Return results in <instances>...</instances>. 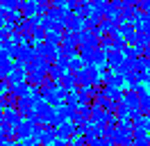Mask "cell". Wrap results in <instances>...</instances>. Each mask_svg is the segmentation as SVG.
<instances>
[{
    "label": "cell",
    "instance_id": "obj_1",
    "mask_svg": "<svg viewBox=\"0 0 150 146\" xmlns=\"http://www.w3.org/2000/svg\"><path fill=\"white\" fill-rule=\"evenodd\" d=\"M77 41H80V46H91V48H98V46H100V36L96 34L93 30L84 27V30H80V32H77Z\"/></svg>",
    "mask_w": 150,
    "mask_h": 146
},
{
    "label": "cell",
    "instance_id": "obj_2",
    "mask_svg": "<svg viewBox=\"0 0 150 146\" xmlns=\"http://www.w3.org/2000/svg\"><path fill=\"white\" fill-rule=\"evenodd\" d=\"M37 53L41 57H46L48 62H55L57 57H59V46H52V44H48V41H43V44L37 46Z\"/></svg>",
    "mask_w": 150,
    "mask_h": 146
},
{
    "label": "cell",
    "instance_id": "obj_3",
    "mask_svg": "<svg viewBox=\"0 0 150 146\" xmlns=\"http://www.w3.org/2000/svg\"><path fill=\"white\" fill-rule=\"evenodd\" d=\"M123 103H125V105H127L132 112H137V110L141 107V96H139L134 89H132V87H127V89L123 91Z\"/></svg>",
    "mask_w": 150,
    "mask_h": 146
},
{
    "label": "cell",
    "instance_id": "obj_4",
    "mask_svg": "<svg viewBox=\"0 0 150 146\" xmlns=\"http://www.w3.org/2000/svg\"><path fill=\"white\" fill-rule=\"evenodd\" d=\"M57 137H59V139H66V142H71L73 137H77V132H75V123H73V121L59 123V126H57Z\"/></svg>",
    "mask_w": 150,
    "mask_h": 146
},
{
    "label": "cell",
    "instance_id": "obj_5",
    "mask_svg": "<svg viewBox=\"0 0 150 146\" xmlns=\"http://www.w3.org/2000/svg\"><path fill=\"white\" fill-rule=\"evenodd\" d=\"M37 128H41V126H34L30 119H23L18 126H16V132H18V142H21V139H28V137H32Z\"/></svg>",
    "mask_w": 150,
    "mask_h": 146
},
{
    "label": "cell",
    "instance_id": "obj_6",
    "mask_svg": "<svg viewBox=\"0 0 150 146\" xmlns=\"http://www.w3.org/2000/svg\"><path fill=\"white\" fill-rule=\"evenodd\" d=\"M66 94H68L66 89L57 87V89H52V91H48V94H46V100L50 103V105H52V107H59V105H62V103L66 100Z\"/></svg>",
    "mask_w": 150,
    "mask_h": 146
},
{
    "label": "cell",
    "instance_id": "obj_7",
    "mask_svg": "<svg viewBox=\"0 0 150 146\" xmlns=\"http://www.w3.org/2000/svg\"><path fill=\"white\" fill-rule=\"evenodd\" d=\"M84 27H86V16H82V14H75V11H71V16H68V27H66V30L80 32V30H84Z\"/></svg>",
    "mask_w": 150,
    "mask_h": 146
},
{
    "label": "cell",
    "instance_id": "obj_8",
    "mask_svg": "<svg viewBox=\"0 0 150 146\" xmlns=\"http://www.w3.org/2000/svg\"><path fill=\"white\" fill-rule=\"evenodd\" d=\"M11 94L16 96V98H28L34 94V89L30 87L28 82H16V84H11Z\"/></svg>",
    "mask_w": 150,
    "mask_h": 146
},
{
    "label": "cell",
    "instance_id": "obj_9",
    "mask_svg": "<svg viewBox=\"0 0 150 146\" xmlns=\"http://www.w3.org/2000/svg\"><path fill=\"white\" fill-rule=\"evenodd\" d=\"M59 87H62V89H66V91L77 89V80H75V73H73V71H66L64 75L59 78Z\"/></svg>",
    "mask_w": 150,
    "mask_h": 146
},
{
    "label": "cell",
    "instance_id": "obj_10",
    "mask_svg": "<svg viewBox=\"0 0 150 146\" xmlns=\"http://www.w3.org/2000/svg\"><path fill=\"white\" fill-rule=\"evenodd\" d=\"M55 110H57V126L64 123V121H71V119H73V112H75V107H68L66 103H62V105L55 107Z\"/></svg>",
    "mask_w": 150,
    "mask_h": 146
},
{
    "label": "cell",
    "instance_id": "obj_11",
    "mask_svg": "<svg viewBox=\"0 0 150 146\" xmlns=\"http://www.w3.org/2000/svg\"><path fill=\"white\" fill-rule=\"evenodd\" d=\"M16 110H18V114L23 119L28 117V114H32L34 112V105H32V96H28V98H18V103H16Z\"/></svg>",
    "mask_w": 150,
    "mask_h": 146
},
{
    "label": "cell",
    "instance_id": "obj_12",
    "mask_svg": "<svg viewBox=\"0 0 150 146\" xmlns=\"http://www.w3.org/2000/svg\"><path fill=\"white\" fill-rule=\"evenodd\" d=\"M46 75H48V73H41V71H28V78H25V82H28L32 89H37L39 84H43Z\"/></svg>",
    "mask_w": 150,
    "mask_h": 146
},
{
    "label": "cell",
    "instance_id": "obj_13",
    "mask_svg": "<svg viewBox=\"0 0 150 146\" xmlns=\"http://www.w3.org/2000/svg\"><path fill=\"white\" fill-rule=\"evenodd\" d=\"M25 78H28V69H23V66H16L14 64V71L9 73V84H16V82H25Z\"/></svg>",
    "mask_w": 150,
    "mask_h": 146
},
{
    "label": "cell",
    "instance_id": "obj_14",
    "mask_svg": "<svg viewBox=\"0 0 150 146\" xmlns=\"http://www.w3.org/2000/svg\"><path fill=\"white\" fill-rule=\"evenodd\" d=\"M123 62H125V55H123L121 50H109V53H107V66L118 69Z\"/></svg>",
    "mask_w": 150,
    "mask_h": 146
},
{
    "label": "cell",
    "instance_id": "obj_15",
    "mask_svg": "<svg viewBox=\"0 0 150 146\" xmlns=\"http://www.w3.org/2000/svg\"><path fill=\"white\" fill-rule=\"evenodd\" d=\"M21 11H23V16H39L37 14V0H25L23 5H21Z\"/></svg>",
    "mask_w": 150,
    "mask_h": 146
},
{
    "label": "cell",
    "instance_id": "obj_16",
    "mask_svg": "<svg viewBox=\"0 0 150 146\" xmlns=\"http://www.w3.org/2000/svg\"><path fill=\"white\" fill-rule=\"evenodd\" d=\"M46 41L52 44V46H62V41H64V30H50L48 36H46Z\"/></svg>",
    "mask_w": 150,
    "mask_h": 146
},
{
    "label": "cell",
    "instance_id": "obj_17",
    "mask_svg": "<svg viewBox=\"0 0 150 146\" xmlns=\"http://www.w3.org/2000/svg\"><path fill=\"white\" fill-rule=\"evenodd\" d=\"M84 66H86V62L80 57V55H75V57H71V62H68V71L77 73V71H82Z\"/></svg>",
    "mask_w": 150,
    "mask_h": 146
},
{
    "label": "cell",
    "instance_id": "obj_18",
    "mask_svg": "<svg viewBox=\"0 0 150 146\" xmlns=\"http://www.w3.org/2000/svg\"><path fill=\"white\" fill-rule=\"evenodd\" d=\"M64 103L68 105V107H77V105H80V91H77V89L68 91V94H66V100H64Z\"/></svg>",
    "mask_w": 150,
    "mask_h": 146
},
{
    "label": "cell",
    "instance_id": "obj_19",
    "mask_svg": "<svg viewBox=\"0 0 150 146\" xmlns=\"http://www.w3.org/2000/svg\"><path fill=\"white\" fill-rule=\"evenodd\" d=\"M125 46H127V41H125V39L116 32V34H114V39H112V50H121V53H123V48H125Z\"/></svg>",
    "mask_w": 150,
    "mask_h": 146
},
{
    "label": "cell",
    "instance_id": "obj_20",
    "mask_svg": "<svg viewBox=\"0 0 150 146\" xmlns=\"http://www.w3.org/2000/svg\"><path fill=\"white\" fill-rule=\"evenodd\" d=\"M114 73H116V71H114L112 66H107V64H105V66H100V78H103V82H109V80L114 78Z\"/></svg>",
    "mask_w": 150,
    "mask_h": 146
},
{
    "label": "cell",
    "instance_id": "obj_21",
    "mask_svg": "<svg viewBox=\"0 0 150 146\" xmlns=\"http://www.w3.org/2000/svg\"><path fill=\"white\" fill-rule=\"evenodd\" d=\"M23 2H25V0H0V5L5 9H21Z\"/></svg>",
    "mask_w": 150,
    "mask_h": 146
},
{
    "label": "cell",
    "instance_id": "obj_22",
    "mask_svg": "<svg viewBox=\"0 0 150 146\" xmlns=\"http://www.w3.org/2000/svg\"><path fill=\"white\" fill-rule=\"evenodd\" d=\"M68 62H71V57H66V55H59L55 59V64L62 69V71H68Z\"/></svg>",
    "mask_w": 150,
    "mask_h": 146
},
{
    "label": "cell",
    "instance_id": "obj_23",
    "mask_svg": "<svg viewBox=\"0 0 150 146\" xmlns=\"http://www.w3.org/2000/svg\"><path fill=\"white\" fill-rule=\"evenodd\" d=\"M109 84H114L116 89H123V84H125V78H123V75H118V73H114V78L109 80Z\"/></svg>",
    "mask_w": 150,
    "mask_h": 146
},
{
    "label": "cell",
    "instance_id": "obj_24",
    "mask_svg": "<svg viewBox=\"0 0 150 146\" xmlns=\"http://www.w3.org/2000/svg\"><path fill=\"white\" fill-rule=\"evenodd\" d=\"M64 73H66V71H62V69H59V66H57V64L52 62V66H50V71H48V75H52V78H57V80H59V78H62Z\"/></svg>",
    "mask_w": 150,
    "mask_h": 146
},
{
    "label": "cell",
    "instance_id": "obj_25",
    "mask_svg": "<svg viewBox=\"0 0 150 146\" xmlns=\"http://www.w3.org/2000/svg\"><path fill=\"white\" fill-rule=\"evenodd\" d=\"M9 89H11L9 80H7V78H0V96H2V94H7Z\"/></svg>",
    "mask_w": 150,
    "mask_h": 146
},
{
    "label": "cell",
    "instance_id": "obj_26",
    "mask_svg": "<svg viewBox=\"0 0 150 146\" xmlns=\"http://www.w3.org/2000/svg\"><path fill=\"white\" fill-rule=\"evenodd\" d=\"M89 146H105V137H93V139H89Z\"/></svg>",
    "mask_w": 150,
    "mask_h": 146
},
{
    "label": "cell",
    "instance_id": "obj_27",
    "mask_svg": "<svg viewBox=\"0 0 150 146\" xmlns=\"http://www.w3.org/2000/svg\"><path fill=\"white\" fill-rule=\"evenodd\" d=\"M5 16H7V9H5L2 5H0V25L5 23Z\"/></svg>",
    "mask_w": 150,
    "mask_h": 146
},
{
    "label": "cell",
    "instance_id": "obj_28",
    "mask_svg": "<svg viewBox=\"0 0 150 146\" xmlns=\"http://www.w3.org/2000/svg\"><path fill=\"white\" fill-rule=\"evenodd\" d=\"M2 142H7V139H5V126H0V144H2Z\"/></svg>",
    "mask_w": 150,
    "mask_h": 146
},
{
    "label": "cell",
    "instance_id": "obj_29",
    "mask_svg": "<svg viewBox=\"0 0 150 146\" xmlns=\"http://www.w3.org/2000/svg\"><path fill=\"white\" fill-rule=\"evenodd\" d=\"M0 146H16V144H14V142H2Z\"/></svg>",
    "mask_w": 150,
    "mask_h": 146
},
{
    "label": "cell",
    "instance_id": "obj_30",
    "mask_svg": "<svg viewBox=\"0 0 150 146\" xmlns=\"http://www.w3.org/2000/svg\"><path fill=\"white\" fill-rule=\"evenodd\" d=\"M41 146H55V144H41Z\"/></svg>",
    "mask_w": 150,
    "mask_h": 146
}]
</instances>
